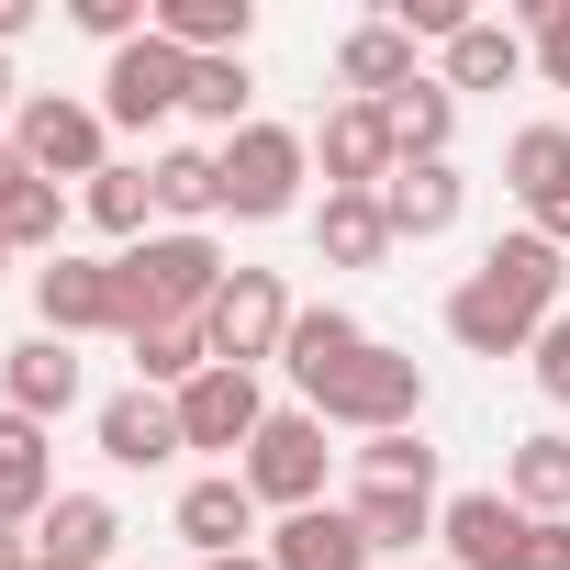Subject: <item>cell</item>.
<instances>
[{
    "label": "cell",
    "mask_w": 570,
    "mask_h": 570,
    "mask_svg": "<svg viewBox=\"0 0 570 570\" xmlns=\"http://www.w3.org/2000/svg\"><path fill=\"white\" fill-rule=\"evenodd\" d=\"M559 303H570V257H559L548 235H492L481 268L448 292V336H459L470 358H525Z\"/></svg>",
    "instance_id": "1"
},
{
    "label": "cell",
    "mask_w": 570,
    "mask_h": 570,
    "mask_svg": "<svg viewBox=\"0 0 570 570\" xmlns=\"http://www.w3.org/2000/svg\"><path fill=\"white\" fill-rule=\"evenodd\" d=\"M112 279H124V336H146V325H202L235 268H224L213 235H146V246L112 257Z\"/></svg>",
    "instance_id": "2"
},
{
    "label": "cell",
    "mask_w": 570,
    "mask_h": 570,
    "mask_svg": "<svg viewBox=\"0 0 570 570\" xmlns=\"http://www.w3.org/2000/svg\"><path fill=\"white\" fill-rule=\"evenodd\" d=\"M303 403H314L325 425H347V436H403V425L425 414V370H414L403 347H381V336H370V347H358L325 392H303Z\"/></svg>",
    "instance_id": "3"
},
{
    "label": "cell",
    "mask_w": 570,
    "mask_h": 570,
    "mask_svg": "<svg viewBox=\"0 0 570 570\" xmlns=\"http://www.w3.org/2000/svg\"><path fill=\"white\" fill-rule=\"evenodd\" d=\"M213 168H224V213H235V224H279V213L303 202L314 146H303L292 124H246V135H224V146H213Z\"/></svg>",
    "instance_id": "4"
},
{
    "label": "cell",
    "mask_w": 570,
    "mask_h": 570,
    "mask_svg": "<svg viewBox=\"0 0 570 570\" xmlns=\"http://www.w3.org/2000/svg\"><path fill=\"white\" fill-rule=\"evenodd\" d=\"M12 146H23V168L57 179V190H68V179L90 190V179L112 168V124H101V101H68V90H35V101L12 112Z\"/></svg>",
    "instance_id": "5"
},
{
    "label": "cell",
    "mask_w": 570,
    "mask_h": 570,
    "mask_svg": "<svg viewBox=\"0 0 570 570\" xmlns=\"http://www.w3.org/2000/svg\"><path fill=\"white\" fill-rule=\"evenodd\" d=\"M292 292H279V268H235L224 292H213V314H202V336H213V370H268L279 347H292Z\"/></svg>",
    "instance_id": "6"
},
{
    "label": "cell",
    "mask_w": 570,
    "mask_h": 570,
    "mask_svg": "<svg viewBox=\"0 0 570 570\" xmlns=\"http://www.w3.org/2000/svg\"><path fill=\"white\" fill-rule=\"evenodd\" d=\"M325 459H336V448H325V414L292 403V414L257 425V448H246V492L279 503V514H314V503H325Z\"/></svg>",
    "instance_id": "7"
},
{
    "label": "cell",
    "mask_w": 570,
    "mask_h": 570,
    "mask_svg": "<svg viewBox=\"0 0 570 570\" xmlns=\"http://www.w3.org/2000/svg\"><path fill=\"white\" fill-rule=\"evenodd\" d=\"M168 112H190V57L168 46V35H135L112 68H101V124H168Z\"/></svg>",
    "instance_id": "8"
},
{
    "label": "cell",
    "mask_w": 570,
    "mask_h": 570,
    "mask_svg": "<svg viewBox=\"0 0 570 570\" xmlns=\"http://www.w3.org/2000/svg\"><path fill=\"white\" fill-rule=\"evenodd\" d=\"M503 190L525 202V235H548L570 257V124H525L503 146Z\"/></svg>",
    "instance_id": "9"
},
{
    "label": "cell",
    "mask_w": 570,
    "mask_h": 570,
    "mask_svg": "<svg viewBox=\"0 0 570 570\" xmlns=\"http://www.w3.org/2000/svg\"><path fill=\"white\" fill-rule=\"evenodd\" d=\"M35 314H46V336H124V279H112V257H46L35 268Z\"/></svg>",
    "instance_id": "10"
},
{
    "label": "cell",
    "mask_w": 570,
    "mask_h": 570,
    "mask_svg": "<svg viewBox=\"0 0 570 570\" xmlns=\"http://www.w3.org/2000/svg\"><path fill=\"white\" fill-rule=\"evenodd\" d=\"M168 403H179V436H190V448H257V425H268L257 370H202V381L168 392Z\"/></svg>",
    "instance_id": "11"
},
{
    "label": "cell",
    "mask_w": 570,
    "mask_h": 570,
    "mask_svg": "<svg viewBox=\"0 0 570 570\" xmlns=\"http://www.w3.org/2000/svg\"><path fill=\"white\" fill-rule=\"evenodd\" d=\"M314 157H325V190H381L403 157H392V124H381V101H336L325 112V135H314Z\"/></svg>",
    "instance_id": "12"
},
{
    "label": "cell",
    "mask_w": 570,
    "mask_h": 570,
    "mask_svg": "<svg viewBox=\"0 0 570 570\" xmlns=\"http://www.w3.org/2000/svg\"><path fill=\"white\" fill-rule=\"evenodd\" d=\"M436 537H448V570H514L525 503H514V492H459V503L436 514Z\"/></svg>",
    "instance_id": "13"
},
{
    "label": "cell",
    "mask_w": 570,
    "mask_h": 570,
    "mask_svg": "<svg viewBox=\"0 0 570 570\" xmlns=\"http://www.w3.org/2000/svg\"><path fill=\"white\" fill-rule=\"evenodd\" d=\"M68 403H79V358H68V336H23L12 358H0V414L57 425Z\"/></svg>",
    "instance_id": "14"
},
{
    "label": "cell",
    "mask_w": 570,
    "mask_h": 570,
    "mask_svg": "<svg viewBox=\"0 0 570 570\" xmlns=\"http://www.w3.org/2000/svg\"><path fill=\"white\" fill-rule=\"evenodd\" d=\"M190 436H179V403L168 392H112L101 403V459L112 470H157V459H179Z\"/></svg>",
    "instance_id": "15"
},
{
    "label": "cell",
    "mask_w": 570,
    "mask_h": 570,
    "mask_svg": "<svg viewBox=\"0 0 570 570\" xmlns=\"http://www.w3.org/2000/svg\"><path fill=\"white\" fill-rule=\"evenodd\" d=\"M179 537H190L202 559H246V537H257V492H246V470L190 481V492H179Z\"/></svg>",
    "instance_id": "16"
},
{
    "label": "cell",
    "mask_w": 570,
    "mask_h": 570,
    "mask_svg": "<svg viewBox=\"0 0 570 570\" xmlns=\"http://www.w3.org/2000/svg\"><path fill=\"white\" fill-rule=\"evenodd\" d=\"M268 570H370V537L347 503H314V514H279L268 537Z\"/></svg>",
    "instance_id": "17"
},
{
    "label": "cell",
    "mask_w": 570,
    "mask_h": 570,
    "mask_svg": "<svg viewBox=\"0 0 570 570\" xmlns=\"http://www.w3.org/2000/svg\"><path fill=\"white\" fill-rule=\"evenodd\" d=\"M459 202H470V179L436 157V168H392L381 179V213H392V246H425V235H448L459 224Z\"/></svg>",
    "instance_id": "18"
},
{
    "label": "cell",
    "mask_w": 570,
    "mask_h": 570,
    "mask_svg": "<svg viewBox=\"0 0 570 570\" xmlns=\"http://www.w3.org/2000/svg\"><path fill=\"white\" fill-rule=\"evenodd\" d=\"M112 537H124V514H112L101 492H57L46 525H35V559H57V570H112Z\"/></svg>",
    "instance_id": "19"
},
{
    "label": "cell",
    "mask_w": 570,
    "mask_h": 570,
    "mask_svg": "<svg viewBox=\"0 0 570 570\" xmlns=\"http://www.w3.org/2000/svg\"><path fill=\"white\" fill-rule=\"evenodd\" d=\"M46 503H57L46 425L35 414H0V525H46Z\"/></svg>",
    "instance_id": "20"
},
{
    "label": "cell",
    "mask_w": 570,
    "mask_h": 570,
    "mask_svg": "<svg viewBox=\"0 0 570 570\" xmlns=\"http://www.w3.org/2000/svg\"><path fill=\"white\" fill-rule=\"evenodd\" d=\"M336 79H347V101H403L425 68H414V35H403V23H358V35L336 46Z\"/></svg>",
    "instance_id": "21"
},
{
    "label": "cell",
    "mask_w": 570,
    "mask_h": 570,
    "mask_svg": "<svg viewBox=\"0 0 570 570\" xmlns=\"http://www.w3.org/2000/svg\"><path fill=\"white\" fill-rule=\"evenodd\" d=\"M314 246H325V268H381V257H392V213H381V190H325Z\"/></svg>",
    "instance_id": "22"
},
{
    "label": "cell",
    "mask_w": 570,
    "mask_h": 570,
    "mask_svg": "<svg viewBox=\"0 0 570 570\" xmlns=\"http://www.w3.org/2000/svg\"><path fill=\"white\" fill-rule=\"evenodd\" d=\"M358 347H370V325H358V314H336V303H314V314H292V347H279V370H292L303 392H325Z\"/></svg>",
    "instance_id": "23"
},
{
    "label": "cell",
    "mask_w": 570,
    "mask_h": 570,
    "mask_svg": "<svg viewBox=\"0 0 570 570\" xmlns=\"http://www.w3.org/2000/svg\"><path fill=\"white\" fill-rule=\"evenodd\" d=\"M381 124H392V157H403V168H436L448 135H459V90H448V79H414L403 101H381Z\"/></svg>",
    "instance_id": "24"
},
{
    "label": "cell",
    "mask_w": 570,
    "mask_h": 570,
    "mask_svg": "<svg viewBox=\"0 0 570 570\" xmlns=\"http://www.w3.org/2000/svg\"><path fill=\"white\" fill-rule=\"evenodd\" d=\"M146 190H157V213H168V235H202V224L224 213V168H213L202 146H168V157L146 168Z\"/></svg>",
    "instance_id": "25"
},
{
    "label": "cell",
    "mask_w": 570,
    "mask_h": 570,
    "mask_svg": "<svg viewBox=\"0 0 570 570\" xmlns=\"http://www.w3.org/2000/svg\"><path fill=\"white\" fill-rule=\"evenodd\" d=\"M347 514H358V537H370V559H381V548L436 537V514H448V503H436V492H403V481H358V492H347Z\"/></svg>",
    "instance_id": "26"
},
{
    "label": "cell",
    "mask_w": 570,
    "mask_h": 570,
    "mask_svg": "<svg viewBox=\"0 0 570 570\" xmlns=\"http://www.w3.org/2000/svg\"><path fill=\"white\" fill-rule=\"evenodd\" d=\"M246 23H257V0H157V35L179 57H246Z\"/></svg>",
    "instance_id": "27"
},
{
    "label": "cell",
    "mask_w": 570,
    "mask_h": 570,
    "mask_svg": "<svg viewBox=\"0 0 570 570\" xmlns=\"http://www.w3.org/2000/svg\"><path fill=\"white\" fill-rule=\"evenodd\" d=\"M135 347V392H190L202 370H213V336L202 325H146V336H124Z\"/></svg>",
    "instance_id": "28"
},
{
    "label": "cell",
    "mask_w": 570,
    "mask_h": 570,
    "mask_svg": "<svg viewBox=\"0 0 570 570\" xmlns=\"http://www.w3.org/2000/svg\"><path fill=\"white\" fill-rule=\"evenodd\" d=\"M503 492H514L525 514H570V436H514Z\"/></svg>",
    "instance_id": "29"
},
{
    "label": "cell",
    "mask_w": 570,
    "mask_h": 570,
    "mask_svg": "<svg viewBox=\"0 0 570 570\" xmlns=\"http://www.w3.org/2000/svg\"><path fill=\"white\" fill-rule=\"evenodd\" d=\"M514 68H525V46H514L503 23H470V35L448 46V90H514Z\"/></svg>",
    "instance_id": "30"
},
{
    "label": "cell",
    "mask_w": 570,
    "mask_h": 570,
    "mask_svg": "<svg viewBox=\"0 0 570 570\" xmlns=\"http://www.w3.org/2000/svg\"><path fill=\"white\" fill-rule=\"evenodd\" d=\"M79 213H90L101 235H124V246H146V213H157V190H146V168H101V179L79 190Z\"/></svg>",
    "instance_id": "31"
},
{
    "label": "cell",
    "mask_w": 570,
    "mask_h": 570,
    "mask_svg": "<svg viewBox=\"0 0 570 570\" xmlns=\"http://www.w3.org/2000/svg\"><path fill=\"white\" fill-rule=\"evenodd\" d=\"M246 90H257V79H246V57H190V112H202V124L246 135V124H257V112H246Z\"/></svg>",
    "instance_id": "32"
},
{
    "label": "cell",
    "mask_w": 570,
    "mask_h": 570,
    "mask_svg": "<svg viewBox=\"0 0 570 570\" xmlns=\"http://www.w3.org/2000/svg\"><path fill=\"white\" fill-rule=\"evenodd\" d=\"M57 235H68V190L57 179H23L12 202H0V246H46L57 257Z\"/></svg>",
    "instance_id": "33"
},
{
    "label": "cell",
    "mask_w": 570,
    "mask_h": 570,
    "mask_svg": "<svg viewBox=\"0 0 570 570\" xmlns=\"http://www.w3.org/2000/svg\"><path fill=\"white\" fill-rule=\"evenodd\" d=\"M358 481H403V492H436V448L403 425V436H358Z\"/></svg>",
    "instance_id": "34"
},
{
    "label": "cell",
    "mask_w": 570,
    "mask_h": 570,
    "mask_svg": "<svg viewBox=\"0 0 570 570\" xmlns=\"http://www.w3.org/2000/svg\"><path fill=\"white\" fill-rule=\"evenodd\" d=\"M525 23H537V68L570 90V0H525Z\"/></svg>",
    "instance_id": "35"
},
{
    "label": "cell",
    "mask_w": 570,
    "mask_h": 570,
    "mask_svg": "<svg viewBox=\"0 0 570 570\" xmlns=\"http://www.w3.org/2000/svg\"><path fill=\"white\" fill-rule=\"evenodd\" d=\"M514 570H570V514H525V537H514Z\"/></svg>",
    "instance_id": "36"
},
{
    "label": "cell",
    "mask_w": 570,
    "mask_h": 570,
    "mask_svg": "<svg viewBox=\"0 0 570 570\" xmlns=\"http://www.w3.org/2000/svg\"><path fill=\"white\" fill-rule=\"evenodd\" d=\"M525 358H537V392H548V403H570V303L548 314V336H537Z\"/></svg>",
    "instance_id": "37"
},
{
    "label": "cell",
    "mask_w": 570,
    "mask_h": 570,
    "mask_svg": "<svg viewBox=\"0 0 570 570\" xmlns=\"http://www.w3.org/2000/svg\"><path fill=\"white\" fill-rule=\"evenodd\" d=\"M23 179H35V168H23V146H12V135H0V202H12Z\"/></svg>",
    "instance_id": "38"
},
{
    "label": "cell",
    "mask_w": 570,
    "mask_h": 570,
    "mask_svg": "<svg viewBox=\"0 0 570 570\" xmlns=\"http://www.w3.org/2000/svg\"><path fill=\"white\" fill-rule=\"evenodd\" d=\"M0 570H35V537L23 525H0Z\"/></svg>",
    "instance_id": "39"
},
{
    "label": "cell",
    "mask_w": 570,
    "mask_h": 570,
    "mask_svg": "<svg viewBox=\"0 0 570 570\" xmlns=\"http://www.w3.org/2000/svg\"><path fill=\"white\" fill-rule=\"evenodd\" d=\"M23 23H35V0H0V46H12V35H23Z\"/></svg>",
    "instance_id": "40"
},
{
    "label": "cell",
    "mask_w": 570,
    "mask_h": 570,
    "mask_svg": "<svg viewBox=\"0 0 570 570\" xmlns=\"http://www.w3.org/2000/svg\"><path fill=\"white\" fill-rule=\"evenodd\" d=\"M12 101H23V79H12V57H0V112H12Z\"/></svg>",
    "instance_id": "41"
},
{
    "label": "cell",
    "mask_w": 570,
    "mask_h": 570,
    "mask_svg": "<svg viewBox=\"0 0 570 570\" xmlns=\"http://www.w3.org/2000/svg\"><path fill=\"white\" fill-rule=\"evenodd\" d=\"M202 570H268V559H202Z\"/></svg>",
    "instance_id": "42"
},
{
    "label": "cell",
    "mask_w": 570,
    "mask_h": 570,
    "mask_svg": "<svg viewBox=\"0 0 570 570\" xmlns=\"http://www.w3.org/2000/svg\"><path fill=\"white\" fill-rule=\"evenodd\" d=\"M0 268H12V246H0Z\"/></svg>",
    "instance_id": "43"
},
{
    "label": "cell",
    "mask_w": 570,
    "mask_h": 570,
    "mask_svg": "<svg viewBox=\"0 0 570 570\" xmlns=\"http://www.w3.org/2000/svg\"><path fill=\"white\" fill-rule=\"evenodd\" d=\"M35 570H57V559H35Z\"/></svg>",
    "instance_id": "44"
}]
</instances>
